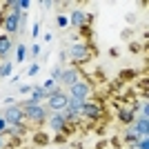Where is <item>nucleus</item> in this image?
Here are the masks:
<instances>
[{
    "instance_id": "20e7f679",
    "label": "nucleus",
    "mask_w": 149,
    "mask_h": 149,
    "mask_svg": "<svg viewBox=\"0 0 149 149\" xmlns=\"http://www.w3.org/2000/svg\"><path fill=\"white\" fill-rule=\"evenodd\" d=\"M67 105H69V96H67V91H65V89L56 87L54 91L47 93V109H49V111H54V113L65 111V109H67Z\"/></svg>"
},
{
    "instance_id": "6e6552de",
    "label": "nucleus",
    "mask_w": 149,
    "mask_h": 149,
    "mask_svg": "<svg viewBox=\"0 0 149 149\" xmlns=\"http://www.w3.org/2000/svg\"><path fill=\"white\" fill-rule=\"evenodd\" d=\"M67 96H71V98H78V100H89L93 96V87L89 80H80L76 82L74 87L67 89Z\"/></svg>"
},
{
    "instance_id": "bb28decb",
    "label": "nucleus",
    "mask_w": 149,
    "mask_h": 149,
    "mask_svg": "<svg viewBox=\"0 0 149 149\" xmlns=\"http://www.w3.org/2000/svg\"><path fill=\"white\" fill-rule=\"evenodd\" d=\"M42 7H45V9H49V7H54V2H51V0H42Z\"/></svg>"
},
{
    "instance_id": "423d86ee",
    "label": "nucleus",
    "mask_w": 149,
    "mask_h": 149,
    "mask_svg": "<svg viewBox=\"0 0 149 149\" xmlns=\"http://www.w3.org/2000/svg\"><path fill=\"white\" fill-rule=\"evenodd\" d=\"M91 20H93V16L87 13L85 9H74L71 16H69V25L78 31H87V27L91 25Z\"/></svg>"
},
{
    "instance_id": "7ed1b4c3",
    "label": "nucleus",
    "mask_w": 149,
    "mask_h": 149,
    "mask_svg": "<svg viewBox=\"0 0 149 149\" xmlns=\"http://www.w3.org/2000/svg\"><path fill=\"white\" fill-rule=\"evenodd\" d=\"M20 109L25 113V123L29 125V127H33V125H45L47 118H49V109L42 107V105H27V107H20Z\"/></svg>"
},
{
    "instance_id": "4be33fe9",
    "label": "nucleus",
    "mask_w": 149,
    "mask_h": 149,
    "mask_svg": "<svg viewBox=\"0 0 149 149\" xmlns=\"http://www.w3.org/2000/svg\"><path fill=\"white\" fill-rule=\"evenodd\" d=\"M38 71H40V65H36V62H33V65H31V67L27 69V74H29V76H36Z\"/></svg>"
},
{
    "instance_id": "1a4fd4ad",
    "label": "nucleus",
    "mask_w": 149,
    "mask_h": 149,
    "mask_svg": "<svg viewBox=\"0 0 149 149\" xmlns=\"http://www.w3.org/2000/svg\"><path fill=\"white\" fill-rule=\"evenodd\" d=\"M2 118H5L7 127H18V125H27V123H25V113H22V109H20L18 105L7 107L5 113H2Z\"/></svg>"
},
{
    "instance_id": "412c9836",
    "label": "nucleus",
    "mask_w": 149,
    "mask_h": 149,
    "mask_svg": "<svg viewBox=\"0 0 149 149\" xmlns=\"http://www.w3.org/2000/svg\"><path fill=\"white\" fill-rule=\"evenodd\" d=\"M29 7H31L29 0H18V9L20 11H25V9H29Z\"/></svg>"
},
{
    "instance_id": "ddd939ff",
    "label": "nucleus",
    "mask_w": 149,
    "mask_h": 149,
    "mask_svg": "<svg viewBox=\"0 0 149 149\" xmlns=\"http://www.w3.org/2000/svg\"><path fill=\"white\" fill-rule=\"evenodd\" d=\"M11 69H13V62H11V60H5L2 65H0V78L11 76Z\"/></svg>"
},
{
    "instance_id": "a878e982",
    "label": "nucleus",
    "mask_w": 149,
    "mask_h": 149,
    "mask_svg": "<svg viewBox=\"0 0 149 149\" xmlns=\"http://www.w3.org/2000/svg\"><path fill=\"white\" fill-rule=\"evenodd\" d=\"M31 54H33V56H38V54H40V45H33V47H31Z\"/></svg>"
},
{
    "instance_id": "f03ea898",
    "label": "nucleus",
    "mask_w": 149,
    "mask_h": 149,
    "mask_svg": "<svg viewBox=\"0 0 149 149\" xmlns=\"http://www.w3.org/2000/svg\"><path fill=\"white\" fill-rule=\"evenodd\" d=\"M105 118V107L98 98H89L85 100V105L80 109V123H98V120Z\"/></svg>"
},
{
    "instance_id": "9d476101",
    "label": "nucleus",
    "mask_w": 149,
    "mask_h": 149,
    "mask_svg": "<svg viewBox=\"0 0 149 149\" xmlns=\"http://www.w3.org/2000/svg\"><path fill=\"white\" fill-rule=\"evenodd\" d=\"M138 107H140V100H134L129 107H120L118 109V120L123 125H131L134 120H136V111H138Z\"/></svg>"
},
{
    "instance_id": "a211bd4d",
    "label": "nucleus",
    "mask_w": 149,
    "mask_h": 149,
    "mask_svg": "<svg viewBox=\"0 0 149 149\" xmlns=\"http://www.w3.org/2000/svg\"><path fill=\"white\" fill-rule=\"evenodd\" d=\"M60 76H62V67H56L54 71H51V76H49V78H51L54 82H60Z\"/></svg>"
},
{
    "instance_id": "f257e3e1",
    "label": "nucleus",
    "mask_w": 149,
    "mask_h": 149,
    "mask_svg": "<svg viewBox=\"0 0 149 149\" xmlns=\"http://www.w3.org/2000/svg\"><path fill=\"white\" fill-rule=\"evenodd\" d=\"M96 54H98V49H96L93 45H89L87 40H76L67 51V56L71 58L74 67H82V65L91 62L93 58H96Z\"/></svg>"
},
{
    "instance_id": "393cba45",
    "label": "nucleus",
    "mask_w": 149,
    "mask_h": 149,
    "mask_svg": "<svg viewBox=\"0 0 149 149\" xmlns=\"http://www.w3.org/2000/svg\"><path fill=\"white\" fill-rule=\"evenodd\" d=\"M60 62H62V65L67 62V49H62V51H60Z\"/></svg>"
},
{
    "instance_id": "5701e85b",
    "label": "nucleus",
    "mask_w": 149,
    "mask_h": 149,
    "mask_svg": "<svg viewBox=\"0 0 149 149\" xmlns=\"http://www.w3.org/2000/svg\"><path fill=\"white\" fill-rule=\"evenodd\" d=\"M38 33H40V25H38V22H33V29H31V36L36 38Z\"/></svg>"
},
{
    "instance_id": "4468645a",
    "label": "nucleus",
    "mask_w": 149,
    "mask_h": 149,
    "mask_svg": "<svg viewBox=\"0 0 149 149\" xmlns=\"http://www.w3.org/2000/svg\"><path fill=\"white\" fill-rule=\"evenodd\" d=\"M120 80H129V78H138V69H125V71H120L118 74Z\"/></svg>"
},
{
    "instance_id": "9b49d317",
    "label": "nucleus",
    "mask_w": 149,
    "mask_h": 149,
    "mask_svg": "<svg viewBox=\"0 0 149 149\" xmlns=\"http://www.w3.org/2000/svg\"><path fill=\"white\" fill-rule=\"evenodd\" d=\"M131 129L136 131L140 138H149V120L147 118H136L131 123Z\"/></svg>"
},
{
    "instance_id": "cd10ccee",
    "label": "nucleus",
    "mask_w": 149,
    "mask_h": 149,
    "mask_svg": "<svg viewBox=\"0 0 149 149\" xmlns=\"http://www.w3.org/2000/svg\"><path fill=\"white\" fill-rule=\"evenodd\" d=\"M13 100H16V98H13V96H9V98H5V102H7L9 107H11V105H13Z\"/></svg>"
},
{
    "instance_id": "0eeeda50",
    "label": "nucleus",
    "mask_w": 149,
    "mask_h": 149,
    "mask_svg": "<svg viewBox=\"0 0 149 149\" xmlns=\"http://www.w3.org/2000/svg\"><path fill=\"white\" fill-rule=\"evenodd\" d=\"M80 80H87L85 76H82L80 67H74V65H69V67H62V76H60V82L65 85V87H74L76 82H80Z\"/></svg>"
},
{
    "instance_id": "dca6fc26",
    "label": "nucleus",
    "mask_w": 149,
    "mask_h": 149,
    "mask_svg": "<svg viewBox=\"0 0 149 149\" xmlns=\"http://www.w3.org/2000/svg\"><path fill=\"white\" fill-rule=\"evenodd\" d=\"M25 56H27V47H25V45H18V54H16V62H25Z\"/></svg>"
},
{
    "instance_id": "f8f14e48",
    "label": "nucleus",
    "mask_w": 149,
    "mask_h": 149,
    "mask_svg": "<svg viewBox=\"0 0 149 149\" xmlns=\"http://www.w3.org/2000/svg\"><path fill=\"white\" fill-rule=\"evenodd\" d=\"M13 49V38L7 36V33H0V60Z\"/></svg>"
},
{
    "instance_id": "b1692460",
    "label": "nucleus",
    "mask_w": 149,
    "mask_h": 149,
    "mask_svg": "<svg viewBox=\"0 0 149 149\" xmlns=\"http://www.w3.org/2000/svg\"><path fill=\"white\" fill-rule=\"evenodd\" d=\"M31 85H22V87H20V93H31Z\"/></svg>"
},
{
    "instance_id": "6ab92c4d",
    "label": "nucleus",
    "mask_w": 149,
    "mask_h": 149,
    "mask_svg": "<svg viewBox=\"0 0 149 149\" xmlns=\"http://www.w3.org/2000/svg\"><path fill=\"white\" fill-rule=\"evenodd\" d=\"M56 22H58V27H62V29H65V27L69 25V18H67V16H62V13H60V16H58V18H56Z\"/></svg>"
},
{
    "instance_id": "f3484780",
    "label": "nucleus",
    "mask_w": 149,
    "mask_h": 149,
    "mask_svg": "<svg viewBox=\"0 0 149 149\" xmlns=\"http://www.w3.org/2000/svg\"><path fill=\"white\" fill-rule=\"evenodd\" d=\"M136 118H147V120H149V102H147V98L143 100V107H140V116H136Z\"/></svg>"
},
{
    "instance_id": "2eb2a0df",
    "label": "nucleus",
    "mask_w": 149,
    "mask_h": 149,
    "mask_svg": "<svg viewBox=\"0 0 149 149\" xmlns=\"http://www.w3.org/2000/svg\"><path fill=\"white\" fill-rule=\"evenodd\" d=\"M33 143H36V145H47V143H49V138L45 136V131H33Z\"/></svg>"
},
{
    "instance_id": "aec40b11",
    "label": "nucleus",
    "mask_w": 149,
    "mask_h": 149,
    "mask_svg": "<svg viewBox=\"0 0 149 149\" xmlns=\"http://www.w3.org/2000/svg\"><path fill=\"white\" fill-rule=\"evenodd\" d=\"M136 149H149V138H140L136 145Z\"/></svg>"
},
{
    "instance_id": "39448f33",
    "label": "nucleus",
    "mask_w": 149,
    "mask_h": 149,
    "mask_svg": "<svg viewBox=\"0 0 149 149\" xmlns=\"http://www.w3.org/2000/svg\"><path fill=\"white\" fill-rule=\"evenodd\" d=\"M47 125H49V129L54 131V134H62V136H69V134L74 131V125H67V120H65L62 111L51 113L49 118H47Z\"/></svg>"
}]
</instances>
